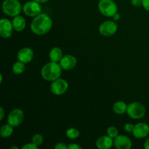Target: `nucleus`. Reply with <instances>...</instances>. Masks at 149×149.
<instances>
[{
  "instance_id": "1",
  "label": "nucleus",
  "mask_w": 149,
  "mask_h": 149,
  "mask_svg": "<svg viewBox=\"0 0 149 149\" xmlns=\"http://www.w3.org/2000/svg\"><path fill=\"white\" fill-rule=\"evenodd\" d=\"M52 26V20L48 15L40 13L33 17L31 23V29L34 34L42 36L47 33Z\"/></svg>"
},
{
  "instance_id": "2",
  "label": "nucleus",
  "mask_w": 149,
  "mask_h": 149,
  "mask_svg": "<svg viewBox=\"0 0 149 149\" xmlns=\"http://www.w3.org/2000/svg\"><path fill=\"white\" fill-rule=\"evenodd\" d=\"M62 69L60 63L51 61L42 67L41 70V75L46 81H53L60 78L62 73Z\"/></svg>"
},
{
  "instance_id": "3",
  "label": "nucleus",
  "mask_w": 149,
  "mask_h": 149,
  "mask_svg": "<svg viewBox=\"0 0 149 149\" xmlns=\"http://www.w3.org/2000/svg\"><path fill=\"white\" fill-rule=\"evenodd\" d=\"M23 7L19 0H4L2 3V11L10 17H15L20 15Z\"/></svg>"
},
{
  "instance_id": "4",
  "label": "nucleus",
  "mask_w": 149,
  "mask_h": 149,
  "mask_svg": "<svg viewBox=\"0 0 149 149\" xmlns=\"http://www.w3.org/2000/svg\"><path fill=\"white\" fill-rule=\"evenodd\" d=\"M98 9L100 13L106 17H113L118 11L117 4L113 0H100Z\"/></svg>"
},
{
  "instance_id": "5",
  "label": "nucleus",
  "mask_w": 149,
  "mask_h": 149,
  "mask_svg": "<svg viewBox=\"0 0 149 149\" xmlns=\"http://www.w3.org/2000/svg\"><path fill=\"white\" fill-rule=\"evenodd\" d=\"M146 112V107L140 102H132L127 106V113L132 119H141L145 116Z\"/></svg>"
},
{
  "instance_id": "6",
  "label": "nucleus",
  "mask_w": 149,
  "mask_h": 149,
  "mask_svg": "<svg viewBox=\"0 0 149 149\" xmlns=\"http://www.w3.org/2000/svg\"><path fill=\"white\" fill-rule=\"evenodd\" d=\"M23 11L25 15L29 17H34L42 13V7L40 5V3L31 0L29 1L24 4L23 7Z\"/></svg>"
},
{
  "instance_id": "7",
  "label": "nucleus",
  "mask_w": 149,
  "mask_h": 149,
  "mask_svg": "<svg viewBox=\"0 0 149 149\" xmlns=\"http://www.w3.org/2000/svg\"><path fill=\"white\" fill-rule=\"evenodd\" d=\"M25 115L23 111L20 109H13L10 113H9L8 117H7V122L10 124L13 127L19 126L23 123L24 120Z\"/></svg>"
},
{
  "instance_id": "8",
  "label": "nucleus",
  "mask_w": 149,
  "mask_h": 149,
  "mask_svg": "<svg viewBox=\"0 0 149 149\" xmlns=\"http://www.w3.org/2000/svg\"><path fill=\"white\" fill-rule=\"evenodd\" d=\"M68 88V84L66 80L63 79H58L52 81L50 85V90L54 95H61L67 91Z\"/></svg>"
},
{
  "instance_id": "9",
  "label": "nucleus",
  "mask_w": 149,
  "mask_h": 149,
  "mask_svg": "<svg viewBox=\"0 0 149 149\" xmlns=\"http://www.w3.org/2000/svg\"><path fill=\"white\" fill-rule=\"evenodd\" d=\"M118 30V26L116 23L111 20H106L101 23L99 27V32L104 36H110L115 34Z\"/></svg>"
},
{
  "instance_id": "10",
  "label": "nucleus",
  "mask_w": 149,
  "mask_h": 149,
  "mask_svg": "<svg viewBox=\"0 0 149 149\" xmlns=\"http://www.w3.org/2000/svg\"><path fill=\"white\" fill-rule=\"evenodd\" d=\"M132 135L138 139H142L149 135V125L144 122H140L134 126Z\"/></svg>"
},
{
  "instance_id": "11",
  "label": "nucleus",
  "mask_w": 149,
  "mask_h": 149,
  "mask_svg": "<svg viewBox=\"0 0 149 149\" xmlns=\"http://www.w3.org/2000/svg\"><path fill=\"white\" fill-rule=\"evenodd\" d=\"M13 23L7 18H2L0 20V35L1 37H10L13 35Z\"/></svg>"
},
{
  "instance_id": "12",
  "label": "nucleus",
  "mask_w": 149,
  "mask_h": 149,
  "mask_svg": "<svg viewBox=\"0 0 149 149\" xmlns=\"http://www.w3.org/2000/svg\"><path fill=\"white\" fill-rule=\"evenodd\" d=\"M132 141L126 135H117L113 138V146L117 149H130Z\"/></svg>"
},
{
  "instance_id": "13",
  "label": "nucleus",
  "mask_w": 149,
  "mask_h": 149,
  "mask_svg": "<svg viewBox=\"0 0 149 149\" xmlns=\"http://www.w3.org/2000/svg\"><path fill=\"white\" fill-rule=\"evenodd\" d=\"M59 63L63 69L65 71H69L75 68L77 64V60L74 55H65L63 56Z\"/></svg>"
},
{
  "instance_id": "14",
  "label": "nucleus",
  "mask_w": 149,
  "mask_h": 149,
  "mask_svg": "<svg viewBox=\"0 0 149 149\" xmlns=\"http://www.w3.org/2000/svg\"><path fill=\"white\" fill-rule=\"evenodd\" d=\"M33 56H34L33 51L29 47L22 48L21 49L19 50L17 55V60L25 64L30 63L33 60Z\"/></svg>"
},
{
  "instance_id": "15",
  "label": "nucleus",
  "mask_w": 149,
  "mask_h": 149,
  "mask_svg": "<svg viewBox=\"0 0 149 149\" xmlns=\"http://www.w3.org/2000/svg\"><path fill=\"white\" fill-rule=\"evenodd\" d=\"M96 147L99 149H109L113 146V140L109 135H103L96 141Z\"/></svg>"
},
{
  "instance_id": "16",
  "label": "nucleus",
  "mask_w": 149,
  "mask_h": 149,
  "mask_svg": "<svg viewBox=\"0 0 149 149\" xmlns=\"http://www.w3.org/2000/svg\"><path fill=\"white\" fill-rule=\"evenodd\" d=\"M12 23H13L14 30L18 32L22 31L26 28V22L25 18L23 16L19 15L15 16V17H14Z\"/></svg>"
},
{
  "instance_id": "17",
  "label": "nucleus",
  "mask_w": 149,
  "mask_h": 149,
  "mask_svg": "<svg viewBox=\"0 0 149 149\" xmlns=\"http://www.w3.org/2000/svg\"><path fill=\"white\" fill-rule=\"evenodd\" d=\"M63 52L61 50V48L57 47H55L52 49H51V50L49 51V59L52 62H60L61 60V58H63Z\"/></svg>"
},
{
  "instance_id": "18",
  "label": "nucleus",
  "mask_w": 149,
  "mask_h": 149,
  "mask_svg": "<svg viewBox=\"0 0 149 149\" xmlns=\"http://www.w3.org/2000/svg\"><path fill=\"white\" fill-rule=\"evenodd\" d=\"M113 110L116 114H124L125 113H127V105L123 101H116L113 104Z\"/></svg>"
},
{
  "instance_id": "19",
  "label": "nucleus",
  "mask_w": 149,
  "mask_h": 149,
  "mask_svg": "<svg viewBox=\"0 0 149 149\" xmlns=\"http://www.w3.org/2000/svg\"><path fill=\"white\" fill-rule=\"evenodd\" d=\"M13 132V127L11 126L10 124L4 125L1 126L0 130V135L3 138H7L11 136Z\"/></svg>"
},
{
  "instance_id": "20",
  "label": "nucleus",
  "mask_w": 149,
  "mask_h": 149,
  "mask_svg": "<svg viewBox=\"0 0 149 149\" xmlns=\"http://www.w3.org/2000/svg\"><path fill=\"white\" fill-rule=\"evenodd\" d=\"M25 71V63L21 61H18L15 63L13 65V71L16 75H19L24 72Z\"/></svg>"
},
{
  "instance_id": "21",
  "label": "nucleus",
  "mask_w": 149,
  "mask_h": 149,
  "mask_svg": "<svg viewBox=\"0 0 149 149\" xmlns=\"http://www.w3.org/2000/svg\"><path fill=\"white\" fill-rule=\"evenodd\" d=\"M65 135H66V136L68 137L69 139L74 140L77 139V138L79 136L80 132L77 129H76V128L71 127L69 128V129L67 130L66 132H65Z\"/></svg>"
},
{
  "instance_id": "22",
  "label": "nucleus",
  "mask_w": 149,
  "mask_h": 149,
  "mask_svg": "<svg viewBox=\"0 0 149 149\" xmlns=\"http://www.w3.org/2000/svg\"><path fill=\"white\" fill-rule=\"evenodd\" d=\"M31 141L32 143H33L35 145H36L37 146H39L42 145V143H43L44 138L43 136H42V135H40V134H36V135H34L33 136Z\"/></svg>"
},
{
  "instance_id": "23",
  "label": "nucleus",
  "mask_w": 149,
  "mask_h": 149,
  "mask_svg": "<svg viewBox=\"0 0 149 149\" xmlns=\"http://www.w3.org/2000/svg\"><path fill=\"white\" fill-rule=\"evenodd\" d=\"M107 135L113 139L117 135H119V132H118V130L116 129V127L113 126H111L107 129Z\"/></svg>"
},
{
  "instance_id": "24",
  "label": "nucleus",
  "mask_w": 149,
  "mask_h": 149,
  "mask_svg": "<svg viewBox=\"0 0 149 149\" xmlns=\"http://www.w3.org/2000/svg\"><path fill=\"white\" fill-rule=\"evenodd\" d=\"M39 146L35 145L33 143H26L23 146H22V149H38Z\"/></svg>"
},
{
  "instance_id": "25",
  "label": "nucleus",
  "mask_w": 149,
  "mask_h": 149,
  "mask_svg": "<svg viewBox=\"0 0 149 149\" xmlns=\"http://www.w3.org/2000/svg\"><path fill=\"white\" fill-rule=\"evenodd\" d=\"M134 126H135V125H132V123H127L126 125H125V131L127 132H132L134 129Z\"/></svg>"
},
{
  "instance_id": "26",
  "label": "nucleus",
  "mask_w": 149,
  "mask_h": 149,
  "mask_svg": "<svg viewBox=\"0 0 149 149\" xmlns=\"http://www.w3.org/2000/svg\"><path fill=\"white\" fill-rule=\"evenodd\" d=\"M131 4L133 7H139L143 6V0H131Z\"/></svg>"
},
{
  "instance_id": "27",
  "label": "nucleus",
  "mask_w": 149,
  "mask_h": 149,
  "mask_svg": "<svg viewBox=\"0 0 149 149\" xmlns=\"http://www.w3.org/2000/svg\"><path fill=\"white\" fill-rule=\"evenodd\" d=\"M55 149H68V146L64 143H58L55 146Z\"/></svg>"
},
{
  "instance_id": "28",
  "label": "nucleus",
  "mask_w": 149,
  "mask_h": 149,
  "mask_svg": "<svg viewBox=\"0 0 149 149\" xmlns=\"http://www.w3.org/2000/svg\"><path fill=\"white\" fill-rule=\"evenodd\" d=\"M143 7L146 11L149 12V0H143Z\"/></svg>"
},
{
  "instance_id": "29",
  "label": "nucleus",
  "mask_w": 149,
  "mask_h": 149,
  "mask_svg": "<svg viewBox=\"0 0 149 149\" xmlns=\"http://www.w3.org/2000/svg\"><path fill=\"white\" fill-rule=\"evenodd\" d=\"M81 147L76 143H71L68 145V149H81Z\"/></svg>"
},
{
  "instance_id": "30",
  "label": "nucleus",
  "mask_w": 149,
  "mask_h": 149,
  "mask_svg": "<svg viewBox=\"0 0 149 149\" xmlns=\"http://www.w3.org/2000/svg\"><path fill=\"white\" fill-rule=\"evenodd\" d=\"M4 110L3 107H0V121L4 119Z\"/></svg>"
},
{
  "instance_id": "31",
  "label": "nucleus",
  "mask_w": 149,
  "mask_h": 149,
  "mask_svg": "<svg viewBox=\"0 0 149 149\" xmlns=\"http://www.w3.org/2000/svg\"><path fill=\"white\" fill-rule=\"evenodd\" d=\"M120 17H121V15H120V14H119V13H116V14L114 15L113 16V19L114 20H119V19H120Z\"/></svg>"
},
{
  "instance_id": "32",
  "label": "nucleus",
  "mask_w": 149,
  "mask_h": 149,
  "mask_svg": "<svg viewBox=\"0 0 149 149\" xmlns=\"http://www.w3.org/2000/svg\"><path fill=\"white\" fill-rule=\"evenodd\" d=\"M144 148L149 149V138L146 141L145 143H144Z\"/></svg>"
},
{
  "instance_id": "33",
  "label": "nucleus",
  "mask_w": 149,
  "mask_h": 149,
  "mask_svg": "<svg viewBox=\"0 0 149 149\" xmlns=\"http://www.w3.org/2000/svg\"><path fill=\"white\" fill-rule=\"evenodd\" d=\"M34 1H37V2H39V3H45V2H47V1H49V0H34Z\"/></svg>"
},
{
  "instance_id": "34",
  "label": "nucleus",
  "mask_w": 149,
  "mask_h": 149,
  "mask_svg": "<svg viewBox=\"0 0 149 149\" xmlns=\"http://www.w3.org/2000/svg\"><path fill=\"white\" fill-rule=\"evenodd\" d=\"M10 148V149H18V147L17 146H11Z\"/></svg>"
},
{
  "instance_id": "35",
  "label": "nucleus",
  "mask_w": 149,
  "mask_h": 149,
  "mask_svg": "<svg viewBox=\"0 0 149 149\" xmlns=\"http://www.w3.org/2000/svg\"><path fill=\"white\" fill-rule=\"evenodd\" d=\"M0 77H1V79H0V83H2V74H0Z\"/></svg>"
}]
</instances>
